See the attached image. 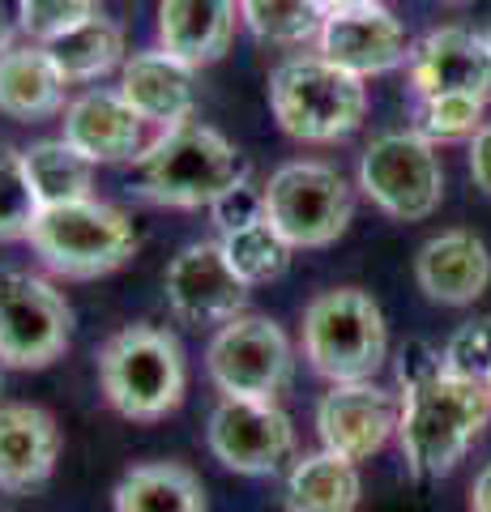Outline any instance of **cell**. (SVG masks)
<instances>
[{
    "label": "cell",
    "mask_w": 491,
    "mask_h": 512,
    "mask_svg": "<svg viewBox=\"0 0 491 512\" xmlns=\"http://www.w3.org/2000/svg\"><path fill=\"white\" fill-rule=\"evenodd\" d=\"M415 282L440 308H466L491 286V252L474 231H440L415 256Z\"/></svg>",
    "instance_id": "obj_18"
},
{
    "label": "cell",
    "mask_w": 491,
    "mask_h": 512,
    "mask_svg": "<svg viewBox=\"0 0 491 512\" xmlns=\"http://www.w3.org/2000/svg\"><path fill=\"white\" fill-rule=\"evenodd\" d=\"M137 192L167 210H210L227 188L248 180V158L210 124H176L150 137L137 158Z\"/></svg>",
    "instance_id": "obj_1"
},
{
    "label": "cell",
    "mask_w": 491,
    "mask_h": 512,
    "mask_svg": "<svg viewBox=\"0 0 491 512\" xmlns=\"http://www.w3.org/2000/svg\"><path fill=\"white\" fill-rule=\"evenodd\" d=\"M193 73L184 60H176L163 47H150V52H133L120 64V99L129 103L146 128H176L193 120L197 107V90H193Z\"/></svg>",
    "instance_id": "obj_17"
},
{
    "label": "cell",
    "mask_w": 491,
    "mask_h": 512,
    "mask_svg": "<svg viewBox=\"0 0 491 512\" xmlns=\"http://www.w3.org/2000/svg\"><path fill=\"white\" fill-rule=\"evenodd\" d=\"M167 308L193 329H218L235 320L248 303V286L231 274L218 239H197L171 256L163 274Z\"/></svg>",
    "instance_id": "obj_12"
},
{
    "label": "cell",
    "mask_w": 491,
    "mask_h": 512,
    "mask_svg": "<svg viewBox=\"0 0 491 512\" xmlns=\"http://www.w3.org/2000/svg\"><path fill=\"white\" fill-rule=\"evenodd\" d=\"M22 0H0V56L22 43Z\"/></svg>",
    "instance_id": "obj_35"
},
{
    "label": "cell",
    "mask_w": 491,
    "mask_h": 512,
    "mask_svg": "<svg viewBox=\"0 0 491 512\" xmlns=\"http://www.w3.org/2000/svg\"><path fill=\"white\" fill-rule=\"evenodd\" d=\"M325 13H338V9H355V5H376V0H316Z\"/></svg>",
    "instance_id": "obj_37"
},
{
    "label": "cell",
    "mask_w": 491,
    "mask_h": 512,
    "mask_svg": "<svg viewBox=\"0 0 491 512\" xmlns=\"http://www.w3.org/2000/svg\"><path fill=\"white\" fill-rule=\"evenodd\" d=\"M205 444L218 466L261 478L274 474L295 453V423L278 402L218 397V406L210 410V427H205Z\"/></svg>",
    "instance_id": "obj_11"
},
{
    "label": "cell",
    "mask_w": 491,
    "mask_h": 512,
    "mask_svg": "<svg viewBox=\"0 0 491 512\" xmlns=\"http://www.w3.org/2000/svg\"><path fill=\"white\" fill-rule=\"evenodd\" d=\"M470 512H491V461L470 483Z\"/></svg>",
    "instance_id": "obj_36"
},
{
    "label": "cell",
    "mask_w": 491,
    "mask_h": 512,
    "mask_svg": "<svg viewBox=\"0 0 491 512\" xmlns=\"http://www.w3.org/2000/svg\"><path fill=\"white\" fill-rule=\"evenodd\" d=\"M487 419H491L487 380L440 372L436 380L402 393L398 444L406 470L415 478H445L466 457V448L483 436Z\"/></svg>",
    "instance_id": "obj_2"
},
{
    "label": "cell",
    "mask_w": 491,
    "mask_h": 512,
    "mask_svg": "<svg viewBox=\"0 0 491 512\" xmlns=\"http://www.w3.org/2000/svg\"><path fill=\"white\" fill-rule=\"evenodd\" d=\"M269 111L291 141L334 146L368 116V82L329 64L321 52L291 56L269 73Z\"/></svg>",
    "instance_id": "obj_4"
},
{
    "label": "cell",
    "mask_w": 491,
    "mask_h": 512,
    "mask_svg": "<svg viewBox=\"0 0 491 512\" xmlns=\"http://www.w3.org/2000/svg\"><path fill=\"white\" fill-rule=\"evenodd\" d=\"M487 393H491V376H487Z\"/></svg>",
    "instance_id": "obj_40"
},
{
    "label": "cell",
    "mask_w": 491,
    "mask_h": 512,
    "mask_svg": "<svg viewBox=\"0 0 491 512\" xmlns=\"http://www.w3.org/2000/svg\"><path fill=\"white\" fill-rule=\"evenodd\" d=\"M359 188L380 214L398 222H423L445 201V163L415 128L380 133L359 154Z\"/></svg>",
    "instance_id": "obj_9"
},
{
    "label": "cell",
    "mask_w": 491,
    "mask_h": 512,
    "mask_svg": "<svg viewBox=\"0 0 491 512\" xmlns=\"http://www.w3.org/2000/svg\"><path fill=\"white\" fill-rule=\"evenodd\" d=\"M65 107H69V82L43 43L22 39L18 47H9L0 56V116L39 124L65 116Z\"/></svg>",
    "instance_id": "obj_21"
},
{
    "label": "cell",
    "mask_w": 491,
    "mask_h": 512,
    "mask_svg": "<svg viewBox=\"0 0 491 512\" xmlns=\"http://www.w3.org/2000/svg\"><path fill=\"white\" fill-rule=\"evenodd\" d=\"M398 423H402V402L372 380L329 384V393L316 402L321 448L355 461V466L376 457L389 444V436H398Z\"/></svg>",
    "instance_id": "obj_13"
},
{
    "label": "cell",
    "mask_w": 491,
    "mask_h": 512,
    "mask_svg": "<svg viewBox=\"0 0 491 512\" xmlns=\"http://www.w3.org/2000/svg\"><path fill=\"white\" fill-rule=\"evenodd\" d=\"M52 52L56 69L65 73L69 86H86V82H99V77L116 73L124 60V30L112 22V18H90V22H77L69 26L65 35L47 39L43 43Z\"/></svg>",
    "instance_id": "obj_24"
},
{
    "label": "cell",
    "mask_w": 491,
    "mask_h": 512,
    "mask_svg": "<svg viewBox=\"0 0 491 512\" xmlns=\"http://www.w3.org/2000/svg\"><path fill=\"white\" fill-rule=\"evenodd\" d=\"M26 171H30V184H35L43 210L47 205H69V201L94 197V163L86 154H77L65 137L35 141L26 150Z\"/></svg>",
    "instance_id": "obj_25"
},
{
    "label": "cell",
    "mask_w": 491,
    "mask_h": 512,
    "mask_svg": "<svg viewBox=\"0 0 491 512\" xmlns=\"http://www.w3.org/2000/svg\"><path fill=\"white\" fill-rule=\"evenodd\" d=\"M445 372L487 380L491 376V316L466 320L453 329V338L445 342Z\"/></svg>",
    "instance_id": "obj_31"
},
{
    "label": "cell",
    "mask_w": 491,
    "mask_h": 512,
    "mask_svg": "<svg viewBox=\"0 0 491 512\" xmlns=\"http://www.w3.org/2000/svg\"><path fill=\"white\" fill-rule=\"evenodd\" d=\"M99 389L129 423L167 419L188 389L180 338L158 325H124L99 350Z\"/></svg>",
    "instance_id": "obj_3"
},
{
    "label": "cell",
    "mask_w": 491,
    "mask_h": 512,
    "mask_svg": "<svg viewBox=\"0 0 491 512\" xmlns=\"http://www.w3.org/2000/svg\"><path fill=\"white\" fill-rule=\"evenodd\" d=\"M112 512H205V491L180 461H146L116 483Z\"/></svg>",
    "instance_id": "obj_22"
},
{
    "label": "cell",
    "mask_w": 491,
    "mask_h": 512,
    "mask_svg": "<svg viewBox=\"0 0 491 512\" xmlns=\"http://www.w3.org/2000/svg\"><path fill=\"white\" fill-rule=\"evenodd\" d=\"M65 137L77 154H86L94 167L137 163L150 146L146 120L120 99V90H86L65 107Z\"/></svg>",
    "instance_id": "obj_16"
},
{
    "label": "cell",
    "mask_w": 491,
    "mask_h": 512,
    "mask_svg": "<svg viewBox=\"0 0 491 512\" xmlns=\"http://www.w3.org/2000/svg\"><path fill=\"white\" fill-rule=\"evenodd\" d=\"M483 39H487V52H491V22L483 26Z\"/></svg>",
    "instance_id": "obj_38"
},
{
    "label": "cell",
    "mask_w": 491,
    "mask_h": 512,
    "mask_svg": "<svg viewBox=\"0 0 491 512\" xmlns=\"http://www.w3.org/2000/svg\"><path fill=\"white\" fill-rule=\"evenodd\" d=\"M359 466L338 453H308L287 474V512H355L359 508Z\"/></svg>",
    "instance_id": "obj_23"
},
{
    "label": "cell",
    "mask_w": 491,
    "mask_h": 512,
    "mask_svg": "<svg viewBox=\"0 0 491 512\" xmlns=\"http://www.w3.org/2000/svg\"><path fill=\"white\" fill-rule=\"evenodd\" d=\"M240 22V0H158V47L188 69L223 60Z\"/></svg>",
    "instance_id": "obj_20"
},
{
    "label": "cell",
    "mask_w": 491,
    "mask_h": 512,
    "mask_svg": "<svg viewBox=\"0 0 491 512\" xmlns=\"http://www.w3.org/2000/svg\"><path fill=\"white\" fill-rule=\"evenodd\" d=\"M210 218H214L218 235L252 227V222H261V218H265V188H257L252 180L227 188L223 197H218V201L210 205Z\"/></svg>",
    "instance_id": "obj_32"
},
{
    "label": "cell",
    "mask_w": 491,
    "mask_h": 512,
    "mask_svg": "<svg viewBox=\"0 0 491 512\" xmlns=\"http://www.w3.org/2000/svg\"><path fill=\"white\" fill-rule=\"evenodd\" d=\"M240 22L257 43L304 47L316 43L325 9L316 0H240Z\"/></svg>",
    "instance_id": "obj_27"
},
{
    "label": "cell",
    "mask_w": 491,
    "mask_h": 512,
    "mask_svg": "<svg viewBox=\"0 0 491 512\" xmlns=\"http://www.w3.org/2000/svg\"><path fill=\"white\" fill-rule=\"evenodd\" d=\"M304 359L329 384L372 380L389 359V325L380 303L359 286L321 291L304 308Z\"/></svg>",
    "instance_id": "obj_6"
},
{
    "label": "cell",
    "mask_w": 491,
    "mask_h": 512,
    "mask_svg": "<svg viewBox=\"0 0 491 512\" xmlns=\"http://www.w3.org/2000/svg\"><path fill=\"white\" fill-rule=\"evenodd\" d=\"M43 201L26 171V150L0 141V244L30 239V227L39 222Z\"/></svg>",
    "instance_id": "obj_28"
},
{
    "label": "cell",
    "mask_w": 491,
    "mask_h": 512,
    "mask_svg": "<svg viewBox=\"0 0 491 512\" xmlns=\"http://www.w3.org/2000/svg\"><path fill=\"white\" fill-rule=\"evenodd\" d=\"M265 188V218L291 248H329L355 218V192L338 167L295 158L282 163Z\"/></svg>",
    "instance_id": "obj_7"
},
{
    "label": "cell",
    "mask_w": 491,
    "mask_h": 512,
    "mask_svg": "<svg viewBox=\"0 0 491 512\" xmlns=\"http://www.w3.org/2000/svg\"><path fill=\"white\" fill-rule=\"evenodd\" d=\"M60 461V427L43 406L0 402V491L43 487Z\"/></svg>",
    "instance_id": "obj_19"
},
{
    "label": "cell",
    "mask_w": 491,
    "mask_h": 512,
    "mask_svg": "<svg viewBox=\"0 0 491 512\" xmlns=\"http://www.w3.org/2000/svg\"><path fill=\"white\" fill-rule=\"evenodd\" d=\"M440 372H445V350H436L427 338H406L398 346V384L402 393L419 389V384L436 380Z\"/></svg>",
    "instance_id": "obj_33"
},
{
    "label": "cell",
    "mask_w": 491,
    "mask_h": 512,
    "mask_svg": "<svg viewBox=\"0 0 491 512\" xmlns=\"http://www.w3.org/2000/svg\"><path fill=\"white\" fill-rule=\"evenodd\" d=\"M103 13V0H22V30L26 39L47 43L65 35L69 26L90 22Z\"/></svg>",
    "instance_id": "obj_30"
},
{
    "label": "cell",
    "mask_w": 491,
    "mask_h": 512,
    "mask_svg": "<svg viewBox=\"0 0 491 512\" xmlns=\"http://www.w3.org/2000/svg\"><path fill=\"white\" fill-rule=\"evenodd\" d=\"M410 90L415 99L432 94H474L491 103V52L483 30L466 26H440L410 47Z\"/></svg>",
    "instance_id": "obj_15"
},
{
    "label": "cell",
    "mask_w": 491,
    "mask_h": 512,
    "mask_svg": "<svg viewBox=\"0 0 491 512\" xmlns=\"http://www.w3.org/2000/svg\"><path fill=\"white\" fill-rule=\"evenodd\" d=\"M487 103L474 94H432V99H415V133L427 137L432 146L445 141H474V133L487 124Z\"/></svg>",
    "instance_id": "obj_29"
},
{
    "label": "cell",
    "mask_w": 491,
    "mask_h": 512,
    "mask_svg": "<svg viewBox=\"0 0 491 512\" xmlns=\"http://www.w3.org/2000/svg\"><path fill=\"white\" fill-rule=\"evenodd\" d=\"M316 52L329 64H338V69L368 82V77H385L393 69H402L410 60V39H406V26L393 18V9L376 0V5L325 13L321 30H316Z\"/></svg>",
    "instance_id": "obj_14"
},
{
    "label": "cell",
    "mask_w": 491,
    "mask_h": 512,
    "mask_svg": "<svg viewBox=\"0 0 491 512\" xmlns=\"http://www.w3.org/2000/svg\"><path fill=\"white\" fill-rule=\"evenodd\" d=\"M73 342V308L56 282L30 269H0V367L39 372Z\"/></svg>",
    "instance_id": "obj_8"
},
{
    "label": "cell",
    "mask_w": 491,
    "mask_h": 512,
    "mask_svg": "<svg viewBox=\"0 0 491 512\" xmlns=\"http://www.w3.org/2000/svg\"><path fill=\"white\" fill-rule=\"evenodd\" d=\"M218 248H223L231 274L240 278L248 291H252V286L278 282V278L291 269V252H295L287 239H282L274 227H269V218L252 222V227H244V231L218 235Z\"/></svg>",
    "instance_id": "obj_26"
},
{
    "label": "cell",
    "mask_w": 491,
    "mask_h": 512,
    "mask_svg": "<svg viewBox=\"0 0 491 512\" xmlns=\"http://www.w3.org/2000/svg\"><path fill=\"white\" fill-rule=\"evenodd\" d=\"M470 180L483 197H491V120L470 141Z\"/></svg>",
    "instance_id": "obj_34"
},
{
    "label": "cell",
    "mask_w": 491,
    "mask_h": 512,
    "mask_svg": "<svg viewBox=\"0 0 491 512\" xmlns=\"http://www.w3.org/2000/svg\"><path fill=\"white\" fill-rule=\"evenodd\" d=\"M30 248L56 278L90 282L107 278L137 252L133 218L116 210L112 201L86 197L69 205H47L30 227Z\"/></svg>",
    "instance_id": "obj_5"
},
{
    "label": "cell",
    "mask_w": 491,
    "mask_h": 512,
    "mask_svg": "<svg viewBox=\"0 0 491 512\" xmlns=\"http://www.w3.org/2000/svg\"><path fill=\"white\" fill-rule=\"evenodd\" d=\"M295 350L278 320L240 312L235 320L214 329L205 346V372L223 397L244 402H278V393L291 384Z\"/></svg>",
    "instance_id": "obj_10"
},
{
    "label": "cell",
    "mask_w": 491,
    "mask_h": 512,
    "mask_svg": "<svg viewBox=\"0 0 491 512\" xmlns=\"http://www.w3.org/2000/svg\"><path fill=\"white\" fill-rule=\"evenodd\" d=\"M440 5H466V0H440Z\"/></svg>",
    "instance_id": "obj_39"
}]
</instances>
